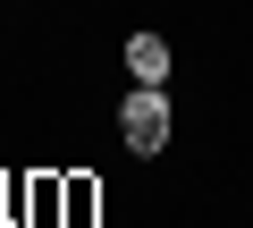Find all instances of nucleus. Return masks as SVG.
<instances>
[{"label": "nucleus", "instance_id": "f257e3e1", "mask_svg": "<svg viewBox=\"0 0 253 228\" xmlns=\"http://www.w3.org/2000/svg\"><path fill=\"white\" fill-rule=\"evenodd\" d=\"M169 136H177V101H169V85H126V93H118V144L135 152V161H161Z\"/></svg>", "mask_w": 253, "mask_h": 228}, {"label": "nucleus", "instance_id": "20e7f679", "mask_svg": "<svg viewBox=\"0 0 253 228\" xmlns=\"http://www.w3.org/2000/svg\"><path fill=\"white\" fill-rule=\"evenodd\" d=\"M26 228H59V169H26Z\"/></svg>", "mask_w": 253, "mask_h": 228}, {"label": "nucleus", "instance_id": "f03ea898", "mask_svg": "<svg viewBox=\"0 0 253 228\" xmlns=\"http://www.w3.org/2000/svg\"><path fill=\"white\" fill-rule=\"evenodd\" d=\"M118 68H126V85H169V76H177V51H169V34L135 26V34L118 43Z\"/></svg>", "mask_w": 253, "mask_h": 228}, {"label": "nucleus", "instance_id": "7ed1b4c3", "mask_svg": "<svg viewBox=\"0 0 253 228\" xmlns=\"http://www.w3.org/2000/svg\"><path fill=\"white\" fill-rule=\"evenodd\" d=\"M101 220V178L93 169H59V228H93Z\"/></svg>", "mask_w": 253, "mask_h": 228}]
</instances>
